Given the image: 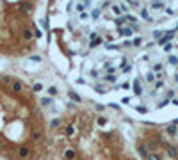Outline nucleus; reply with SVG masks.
Returning a JSON list of instances; mask_svg holds the SVG:
<instances>
[]
</instances>
